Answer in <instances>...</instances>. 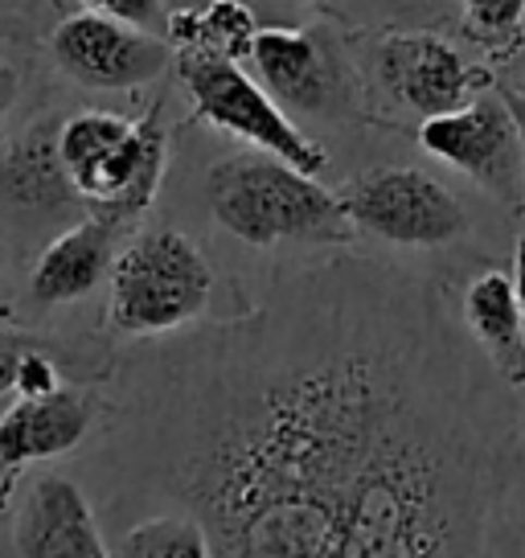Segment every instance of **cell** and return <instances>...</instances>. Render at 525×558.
<instances>
[{
  "instance_id": "obj_19",
  "label": "cell",
  "mask_w": 525,
  "mask_h": 558,
  "mask_svg": "<svg viewBox=\"0 0 525 558\" xmlns=\"http://www.w3.org/2000/svg\"><path fill=\"white\" fill-rule=\"evenodd\" d=\"M90 13H103V17L127 21L136 29H169V9L164 0H83Z\"/></svg>"
},
{
  "instance_id": "obj_24",
  "label": "cell",
  "mask_w": 525,
  "mask_h": 558,
  "mask_svg": "<svg viewBox=\"0 0 525 558\" xmlns=\"http://www.w3.org/2000/svg\"><path fill=\"white\" fill-rule=\"evenodd\" d=\"M509 279H513V292H517V304H522L525 316V234L513 246V271H509Z\"/></svg>"
},
{
  "instance_id": "obj_16",
  "label": "cell",
  "mask_w": 525,
  "mask_h": 558,
  "mask_svg": "<svg viewBox=\"0 0 525 558\" xmlns=\"http://www.w3.org/2000/svg\"><path fill=\"white\" fill-rule=\"evenodd\" d=\"M0 190L25 206H58L74 197L71 181L58 160V132H29L0 165Z\"/></svg>"
},
{
  "instance_id": "obj_17",
  "label": "cell",
  "mask_w": 525,
  "mask_h": 558,
  "mask_svg": "<svg viewBox=\"0 0 525 558\" xmlns=\"http://www.w3.org/2000/svg\"><path fill=\"white\" fill-rule=\"evenodd\" d=\"M120 558H213V542L190 509L136 522L120 542Z\"/></svg>"
},
{
  "instance_id": "obj_3",
  "label": "cell",
  "mask_w": 525,
  "mask_h": 558,
  "mask_svg": "<svg viewBox=\"0 0 525 558\" xmlns=\"http://www.w3.org/2000/svg\"><path fill=\"white\" fill-rule=\"evenodd\" d=\"M58 160L74 197L115 227L152 206L169 165V136L157 116L123 120L111 111H78L58 128Z\"/></svg>"
},
{
  "instance_id": "obj_9",
  "label": "cell",
  "mask_w": 525,
  "mask_h": 558,
  "mask_svg": "<svg viewBox=\"0 0 525 558\" xmlns=\"http://www.w3.org/2000/svg\"><path fill=\"white\" fill-rule=\"evenodd\" d=\"M378 78L415 116H448L492 90V74L439 34H390L378 46Z\"/></svg>"
},
{
  "instance_id": "obj_22",
  "label": "cell",
  "mask_w": 525,
  "mask_h": 558,
  "mask_svg": "<svg viewBox=\"0 0 525 558\" xmlns=\"http://www.w3.org/2000/svg\"><path fill=\"white\" fill-rule=\"evenodd\" d=\"M501 99H505L509 116H513V123H517V136H522V157H525V90L501 87Z\"/></svg>"
},
{
  "instance_id": "obj_1",
  "label": "cell",
  "mask_w": 525,
  "mask_h": 558,
  "mask_svg": "<svg viewBox=\"0 0 525 558\" xmlns=\"http://www.w3.org/2000/svg\"><path fill=\"white\" fill-rule=\"evenodd\" d=\"M127 415L213 558H489L517 469L501 383L431 288L362 259L141 357Z\"/></svg>"
},
{
  "instance_id": "obj_23",
  "label": "cell",
  "mask_w": 525,
  "mask_h": 558,
  "mask_svg": "<svg viewBox=\"0 0 525 558\" xmlns=\"http://www.w3.org/2000/svg\"><path fill=\"white\" fill-rule=\"evenodd\" d=\"M17 90H21V78H17V70L9 66L4 58H0V116L13 107V99H17Z\"/></svg>"
},
{
  "instance_id": "obj_12",
  "label": "cell",
  "mask_w": 525,
  "mask_h": 558,
  "mask_svg": "<svg viewBox=\"0 0 525 558\" xmlns=\"http://www.w3.org/2000/svg\"><path fill=\"white\" fill-rule=\"evenodd\" d=\"M90 423H95V399L71 386L13 402L0 415V464L21 469L29 460L74 452L87 439Z\"/></svg>"
},
{
  "instance_id": "obj_10",
  "label": "cell",
  "mask_w": 525,
  "mask_h": 558,
  "mask_svg": "<svg viewBox=\"0 0 525 558\" xmlns=\"http://www.w3.org/2000/svg\"><path fill=\"white\" fill-rule=\"evenodd\" d=\"M251 62L262 87L304 116H333L350 99L345 62L320 29H259Z\"/></svg>"
},
{
  "instance_id": "obj_8",
  "label": "cell",
  "mask_w": 525,
  "mask_h": 558,
  "mask_svg": "<svg viewBox=\"0 0 525 558\" xmlns=\"http://www.w3.org/2000/svg\"><path fill=\"white\" fill-rule=\"evenodd\" d=\"M50 50L62 74L90 90H136L173 66V46L164 37L90 9L58 21Z\"/></svg>"
},
{
  "instance_id": "obj_11",
  "label": "cell",
  "mask_w": 525,
  "mask_h": 558,
  "mask_svg": "<svg viewBox=\"0 0 525 558\" xmlns=\"http://www.w3.org/2000/svg\"><path fill=\"white\" fill-rule=\"evenodd\" d=\"M13 542L21 558H111L87 493L62 472H41L21 493Z\"/></svg>"
},
{
  "instance_id": "obj_25",
  "label": "cell",
  "mask_w": 525,
  "mask_h": 558,
  "mask_svg": "<svg viewBox=\"0 0 525 558\" xmlns=\"http://www.w3.org/2000/svg\"><path fill=\"white\" fill-rule=\"evenodd\" d=\"M4 267H9V251H4V243H0V279H4Z\"/></svg>"
},
{
  "instance_id": "obj_15",
  "label": "cell",
  "mask_w": 525,
  "mask_h": 558,
  "mask_svg": "<svg viewBox=\"0 0 525 558\" xmlns=\"http://www.w3.org/2000/svg\"><path fill=\"white\" fill-rule=\"evenodd\" d=\"M255 37H259V25L243 0H210L202 9L169 13V29H164V41L176 53H210L227 62L251 58Z\"/></svg>"
},
{
  "instance_id": "obj_2",
  "label": "cell",
  "mask_w": 525,
  "mask_h": 558,
  "mask_svg": "<svg viewBox=\"0 0 525 558\" xmlns=\"http://www.w3.org/2000/svg\"><path fill=\"white\" fill-rule=\"evenodd\" d=\"M206 197L213 222L246 246H341L357 234L341 193L271 153L218 160L206 173Z\"/></svg>"
},
{
  "instance_id": "obj_7",
  "label": "cell",
  "mask_w": 525,
  "mask_h": 558,
  "mask_svg": "<svg viewBox=\"0 0 525 558\" xmlns=\"http://www.w3.org/2000/svg\"><path fill=\"white\" fill-rule=\"evenodd\" d=\"M419 144L436 160L473 177L480 190H489L501 202H522V136L517 123L509 116L501 90L492 95H476L468 107L448 111V116H431L419 128Z\"/></svg>"
},
{
  "instance_id": "obj_6",
  "label": "cell",
  "mask_w": 525,
  "mask_h": 558,
  "mask_svg": "<svg viewBox=\"0 0 525 558\" xmlns=\"http://www.w3.org/2000/svg\"><path fill=\"white\" fill-rule=\"evenodd\" d=\"M341 202L353 227L390 246H448L468 230L464 202L439 177L411 165H386L353 177L341 190Z\"/></svg>"
},
{
  "instance_id": "obj_13",
  "label": "cell",
  "mask_w": 525,
  "mask_h": 558,
  "mask_svg": "<svg viewBox=\"0 0 525 558\" xmlns=\"http://www.w3.org/2000/svg\"><path fill=\"white\" fill-rule=\"evenodd\" d=\"M115 263V243H111V222L87 218L58 234L29 271V300L41 308H58L71 300L87 296L99 288V279L111 276Z\"/></svg>"
},
{
  "instance_id": "obj_18",
  "label": "cell",
  "mask_w": 525,
  "mask_h": 558,
  "mask_svg": "<svg viewBox=\"0 0 525 558\" xmlns=\"http://www.w3.org/2000/svg\"><path fill=\"white\" fill-rule=\"evenodd\" d=\"M464 21L485 46H505L522 34L525 0H464Z\"/></svg>"
},
{
  "instance_id": "obj_4",
  "label": "cell",
  "mask_w": 525,
  "mask_h": 558,
  "mask_svg": "<svg viewBox=\"0 0 525 558\" xmlns=\"http://www.w3.org/2000/svg\"><path fill=\"white\" fill-rule=\"evenodd\" d=\"M107 320L123 337H164L206 313L213 267L190 234L173 227L141 230L111 263Z\"/></svg>"
},
{
  "instance_id": "obj_21",
  "label": "cell",
  "mask_w": 525,
  "mask_h": 558,
  "mask_svg": "<svg viewBox=\"0 0 525 558\" xmlns=\"http://www.w3.org/2000/svg\"><path fill=\"white\" fill-rule=\"evenodd\" d=\"M29 349H37L34 337H25V332H0V399L17 390L21 362H25Z\"/></svg>"
},
{
  "instance_id": "obj_5",
  "label": "cell",
  "mask_w": 525,
  "mask_h": 558,
  "mask_svg": "<svg viewBox=\"0 0 525 558\" xmlns=\"http://www.w3.org/2000/svg\"><path fill=\"white\" fill-rule=\"evenodd\" d=\"M176 70L197 116L213 123L218 132L246 140L251 148L288 160L304 173H325L329 165L325 148L304 136L280 107V99L262 83H255L239 62L210 58V53H176Z\"/></svg>"
},
{
  "instance_id": "obj_20",
  "label": "cell",
  "mask_w": 525,
  "mask_h": 558,
  "mask_svg": "<svg viewBox=\"0 0 525 558\" xmlns=\"http://www.w3.org/2000/svg\"><path fill=\"white\" fill-rule=\"evenodd\" d=\"M58 366H53L50 357L41 353V345L29 349L25 353V362H21V378H17V399H34V395H50L58 390Z\"/></svg>"
},
{
  "instance_id": "obj_14",
  "label": "cell",
  "mask_w": 525,
  "mask_h": 558,
  "mask_svg": "<svg viewBox=\"0 0 525 558\" xmlns=\"http://www.w3.org/2000/svg\"><path fill=\"white\" fill-rule=\"evenodd\" d=\"M464 325L473 341L489 353L497 378L509 386L525 383V316L505 271H480L464 288Z\"/></svg>"
}]
</instances>
